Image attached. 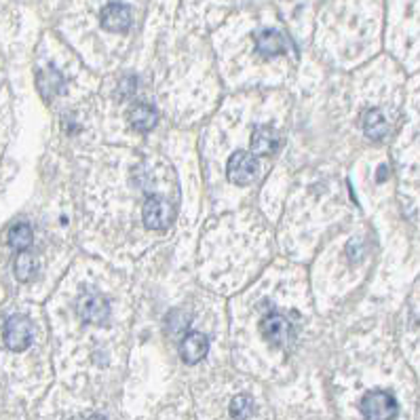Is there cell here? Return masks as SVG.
I'll use <instances>...</instances> for the list:
<instances>
[{"label": "cell", "instance_id": "obj_1", "mask_svg": "<svg viewBox=\"0 0 420 420\" xmlns=\"http://www.w3.org/2000/svg\"><path fill=\"white\" fill-rule=\"evenodd\" d=\"M258 159L249 152H243V150H237L235 155H230L228 159V165H226V176H228V182L235 184V186H247L251 184L256 178H258Z\"/></svg>", "mask_w": 420, "mask_h": 420}, {"label": "cell", "instance_id": "obj_15", "mask_svg": "<svg viewBox=\"0 0 420 420\" xmlns=\"http://www.w3.org/2000/svg\"><path fill=\"white\" fill-rule=\"evenodd\" d=\"M37 270H39L37 258L24 249V251L18 256V260H15V277H18L22 283H28V281H32V279H34Z\"/></svg>", "mask_w": 420, "mask_h": 420}, {"label": "cell", "instance_id": "obj_18", "mask_svg": "<svg viewBox=\"0 0 420 420\" xmlns=\"http://www.w3.org/2000/svg\"><path fill=\"white\" fill-rule=\"evenodd\" d=\"M378 171H380V173H378V182H382V180H386V167H384V165H382V167H380V169H378Z\"/></svg>", "mask_w": 420, "mask_h": 420}, {"label": "cell", "instance_id": "obj_8", "mask_svg": "<svg viewBox=\"0 0 420 420\" xmlns=\"http://www.w3.org/2000/svg\"><path fill=\"white\" fill-rule=\"evenodd\" d=\"M207 350H209V340L201 332H188L180 342V355L190 365L203 361L207 357Z\"/></svg>", "mask_w": 420, "mask_h": 420}, {"label": "cell", "instance_id": "obj_2", "mask_svg": "<svg viewBox=\"0 0 420 420\" xmlns=\"http://www.w3.org/2000/svg\"><path fill=\"white\" fill-rule=\"evenodd\" d=\"M3 338H5L7 348H11V350H15V353H22V350H26V348L32 344L34 327H32V323H30L28 317H24V315H13V317H9L7 323H5Z\"/></svg>", "mask_w": 420, "mask_h": 420}, {"label": "cell", "instance_id": "obj_6", "mask_svg": "<svg viewBox=\"0 0 420 420\" xmlns=\"http://www.w3.org/2000/svg\"><path fill=\"white\" fill-rule=\"evenodd\" d=\"M79 315L85 323H96V325H104L106 319L110 317V304L102 294H85L79 300Z\"/></svg>", "mask_w": 420, "mask_h": 420}, {"label": "cell", "instance_id": "obj_9", "mask_svg": "<svg viewBox=\"0 0 420 420\" xmlns=\"http://www.w3.org/2000/svg\"><path fill=\"white\" fill-rule=\"evenodd\" d=\"M157 121H159V112L155 106L150 104H136L131 110H129V123L136 131H142V133H148L157 127Z\"/></svg>", "mask_w": 420, "mask_h": 420}, {"label": "cell", "instance_id": "obj_12", "mask_svg": "<svg viewBox=\"0 0 420 420\" xmlns=\"http://www.w3.org/2000/svg\"><path fill=\"white\" fill-rule=\"evenodd\" d=\"M363 131H365V136L372 138V140H382V138H386V133H388V121H386V117L382 114V110L372 108V110H367V112L363 114Z\"/></svg>", "mask_w": 420, "mask_h": 420}, {"label": "cell", "instance_id": "obj_4", "mask_svg": "<svg viewBox=\"0 0 420 420\" xmlns=\"http://www.w3.org/2000/svg\"><path fill=\"white\" fill-rule=\"evenodd\" d=\"M361 412L369 420H391L397 416V401L386 391H369L361 399Z\"/></svg>", "mask_w": 420, "mask_h": 420}, {"label": "cell", "instance_id": "obj_11", "mask_svg": "<svg viewBox=\"0 0 420 420\" xmlns=\"http://www.w3.org/2000/svg\"><path fill=\"white\" fill-rule=\"evenodd\" d=\"M279 138L270 127H258L251 136V152L258 157H270L277 150Z\"/></svg>", "mask_w": 420, "mask_h": 420}, {"label": "cell", "instance_id": "obj_10", "mask_svg": "<svg viewBox=\"0 0 420 420\" xmlns=\"http://www.w3.org/2000/svg\"><path fill=\"white\" fill-rule=\"evenodd\" d=\"M256 47H258V51H260L262 55L268 58V55H279V53H283V51L287 49V41H285V37H283L281 32L266 28V30H260V32L256 34Z\"/></svg>", "mask_w": 420, "mask_h": 420}, {"label": "cell", "instance_id": "obj_5", "mask_svg": "<svg viewBox=\"0 0 420 420\" xmlns=\"http://www.w3.org/2000/svg\"><path fill=\"white\" fill-rule=\"evenodd\" d=\"M260 334H262V338H264L268 344H273V346H277V348L289 346V342H291V338H294L291 323H289L283 315H279V313H273V315H268V317L262 319V323H260Z\"/></svg>", "mask_w": 420, "mask_h": 420}, {"label": "cell", "instance_id": "obj_3", "mask_svg": "<svg viewBox=\"0 0 420 420\" xmlns=\"http://www.w3.org/2000/svg\"><path fill=\"white\" fill-rule=\"evenodd\" d=\"M176 218V211H173V205L161 197H150L146 199L144 207H142V220H144V226L150 228V230H167L171 226Z\"/></svg>", "mask_w": 420, "mask_h": 420}, {"label": "cell", "instance_id": "obj_7", "mask_svg": "<svg viewBox=\"0 0 420 420\" xmlns=\"http://www.w3.org/2000/svg\"><path fill=\"white\" fill-rule=\"evenodd\" d=\"M102 28L108 32H127L131 26V9L123 3H110L102 9Z\"/></svg>", "mask_w": 420, "mask_h": 420}, {"label": "cell", "instance_id": "obj_14", "mask_svg": "<svg viewBox=\"0 0 420 420\" xmlns=\"http://www.w3.org/2000/svg\"><path fill=\"white\" fill-rule=\"evenodd\" d=\"M7 241H9V245H11L13 249L24 251V249H28V247L32 245V241H34V232H32L30 224L20 222V224L11 226V230H9V235H7Z\"/></svg>", "mask_w": 420, "mask_h": 420}, {"label": "cell", "instance_id": "obj_13", "mask_svg": "<svg viewBox=\"0 0 420 420\" xmlns=\"http://www.w3.org/2000/svg\"><path fill=\"white\" fill-rule=\"evenodd\" d=\"M62 87H64V79H62V74L58 70L49 68V70L39 72V89H41L45 100H51V98L60 96Z\"/></svg>", "mask_w": 420, "mask_h": 420}, {"label": "cell", "instance_id": "obj_17", "mask_svg": "<svg viewBox=\"0 0 420 420\" xmlns=\"http://www.w3.org/2000/svg\"><path fill=\"white\" fill-rule=\"evenodd\" d=\"M133 91H136V77H127V79L121 83V96H123V98H129V96H133Z\"/></svg>", "mask_w": 420, "mask_h": 420}, {"label": "cell", "instance_id": "obj_16", "mask_svg": "<svg viewBox=\"0 0 420 420\" xmlns=\"http://www.w3.org/2000/svg\"><path fill=\"white\" fill-rule=\"evenodd\" d=\"M256 405H254V399L249 397V395H239V397H235L232 399V403H230V416L232 418H249V416H254V409Z\"/></svg>", "mask_w": 420, "mask_h": 420}]
</instances>
